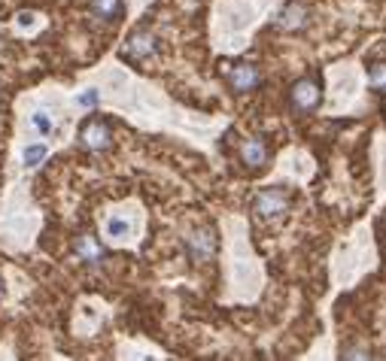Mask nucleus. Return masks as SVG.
Listing matches in <instances>:
<instances>
[{"label": "nucleus", "mask_w": 386, "mask_h": 361, "mask_svg": "<svg viewBox=\"0 0 386 361\" xmlns=\"http://www.w3.org/2000/svg\"><path fill=\"white\" fill-rule=\"evenodd\" d=\"M253 212L265 222H274L280 216H286L289 207H292V194L286 189H280V185H271V189H262L259 194H253Z\"/></svg>", "instance_id": "nucleus-1"}, {"label": "nucleus", "mask_w": 386, "mask_h": 361, "mask_svg": "<svg viewBox=\"0 0 386 361\" xmlns=\"http://www.w3.org/2000/svg\"><path fill=\"white\" fill-rule=\"evenodd\" d=\"M222 73H225L228 88L237 91V95H250V91L262 86V70L253 61H225Z\"/></svg>", "instance_id": "nucleus-2"}, {"label": "nucleus", "mask_w": 386, "mask_h": 361, "mask_svg": "<svg viewBox=\"0 0 386 361\" xmlns=\"http://www.w3.org/2000/svg\"><path fill=\"white\" fill-rule=\"evenodd\" d=\"M182 246H186V255H189L192 264H207L210 258L216 255V249H219L216 228H210V225L195 228L186 240H182Z\"/></svg>", "instance_id": "nucleus-3"}, {"label": "nucleus", "mask_w": 386, "mask_h": 361, "mask_svg": "<svg viewBox=\"0 0 386 361\" xmlns=\"http://www.w3.org/2000/svg\"><path fill=\"white\" fill-rule=\"evenodd\" d=\"M289 104L301 116L317 113L319 104H323V86H319V79H314V76L298 79L295 86H292V91H289Z\"/></svg>", "instance_id": "nucleus-4"}, {"label": "nucleus", "mask_w": 386, "mask_h": 361, "mask_svg": "<svg viewBox=\"0 0 386 361\" xmlns=\"http://www.w3.org/2000/svg\"><path fill=\"white\" fill-rule=\"evenodd\" d=\"M79 146L86 152H107L113 146V131L104 118H88L79 128Z\"/></svg>", "instance_id": "nucleus-5"}, {"label": "nucleus", "mask_w": 386, "mask_h": 361, "mask_svg": "<svg viewBox=\"0 0 386 361\" xmlns=\"http://www.w3.org/2000/svg\"><path fill=\"white\" fill-rule=\"evenodd\" d=\"M155 52H159V36L152 31H146V27L131 31V36L125 40V49H122L128 61H149Z\"/></svg>", "instance_id": "nucleus-6"}, {"label": "nucleus", "mask_w": 386, "mask_h": 361, "mask_svg": "<svg viewBox=\"0 0 386 361\" xmlns=\"http://www.w3.org/2000/svg\"><path fill=\"white\" fill-rule=\"evenodd\" d=\"M307 18H310V9H307L305 0H289V4L277 13L274 25H277L280 31H286V34H295V31H301V27H307Z\"/></svg>", "instance_id": "nucleus-7"}, {"label": "nucleus", "mask_w": 386, "mask_h": 361, "mask_svg": "<svg viewBox=\"0 0 386 361\" xmlns=\"http://www.w3.org/2000/svg\"><path fill=\"white\" fill-rule=\"evenodd\" d=\"M73 252H76V258L82 264H88V267H100L104 264V246L98 243V237L95 234H88V231H82V234H76V240H73Z\"/></svg>", "instance_id": "nucleus-8"}, {"label": "nucleus", "mask_w": 386, "mask_h": 361, "mask_svg": "<svg viewBox=\"0 0 386 361\" xmlns=\"http://www.w3.org/2000/svg\"><path fill=\"white\" fill-rule=\"evenodd\" d=\"M271 161V149L262 137H246L241 143V164L246 170H262Z\"/></svg>", "instance_id": "nucleus-9"}, {"label": "nucleus", "mask_w": 386, "mask_h": 361, "mask_svg": "<svg viewBox=\"0 0 386 361\" xmlns=\"http://www.w3.org/2000/svg\"><path fill=\"white\" fill-rule=\"evenodd\" d=\"M88 9L100 25H113L122 18V0H88Z\"/></svg>", "instance_id": "nucleus-10"}, {"label": "nucleus", "mask_w": 386, "mask_h": 361, "mask_svg": "<svg viewBox=\"0 0 386 361\" xmlns=\"http://www.w3.org/2000/svg\"><path fill=\"white\" fill-rule=\"evenodd\" d=\"M128 231H131V222H128L125 216H109L107 219V237L122 240V237H128Z\"/></svg>", "instance_id": "nucleus-11"}, {"label": "nucleus", "mask_w": 386, "mask_h": 361, "mask_svg": "<svg viewBox=\"0 0 386 361\" xmlns=\"http://www.w3.org/2000/svg\"><path fill=\"white\" fill-rule=\"evenodd\" d=\"M368 86H371V91H378V95H386V64H371Z\"/></svg>", "instance_id": "nucleus-12"}, {"label": "nucleus", "mask_w": 386, "mask_h": 361, "mask_svg": "<svg viewBox=\"0 0 386 361\" xmlns=\"http://www.w3.org/2000/svg\"><path fill=\"white\" fill-rule=\"evenodd\" d=\"M31 125H34V131L40 137H49L55 131V122H52V116L46 113V109H36V113L31 116Z\"/></svg>", "instance_id": "nucleus-13"}, {"label": "nucleus", "mask_w": 386, "mask_h": 361, "mask_svg": "<svg viewBox=\"0 0 386 361\" xmlns=\"http://www.w3.org/2000/svg\"><path fill=\"white\" fill-rule=\"evenodd\" d=\"M46 161V146L43 143H34L25 149V168H40Z\"/></svg>", "instance_id": "nucleus-14"}, {"label": "nucleus", "mask_w": 386, "mask_h": 361, "mask_svg": "<svg viewBox=\"0 0 386 361\" xmlns=\"http://www.w3.org/2000/svg\"><path fill=\"white\" fill-rule=\"evenodd\" d=\"M341 361H374V358H371V353L365 346H347Z\"/></svg>", "instance_id": "nucleus-15"}, {"label": "nucleus", "mask_w": 386, "mask_h": 361, "mask_svg": "<svg viewBox=\"0 0 386 361\" xmlns=\"http://www.w3.org/2000/svg\"><path fill=\"white\" fill-rule=\"evenodd\" d=\"M98 100H100V95H98L95 88H88V91H82V95L76 97V104H79V107H86V109H95V107H98Z\"/></svg>", "instance_id": "nucleus-16"}, {"label": "nucleus", "mask_w": 386, "mask_h": 361, "mask_svg": "<svg viewBox=\"0 0 386 361\" xmlns=\"http://www.w3.org/2000/svg\"><path fill=\"white\" fill-rule=\"evenodd\" d=\"M18 25H22V27H31V25H34V13H18Z\"/></svg>", "instance_id": "nucleus-17"}, {"label": "nucleus", "mask_w": 386, "mask_h": 361, "mask_svg": "<svg viewBox=\"0 0 386 361\" xmlns=\"http://www.w3.org/2000/svg\"><path fill=\"white\" fill-rule=\"evenodd\" d=\"M4 294H6V289H4V280H0V301H4Z\"/></svg>", "instance_id": "nucleus-18"}, {"label": "nucleus", "mask_w": 386, "mask_h": 361, "mask_svg": "<svg viewBox=\"0 0 386 361\" xmlns=\"http://www.w3.org/2000/svg\"><path fill=\"white\" fill-rule=\"evenodd\" d=\"M383 361H386V353H383Z\"/></svg>", "instance_id": "nucleus-19"}]
</instances>
